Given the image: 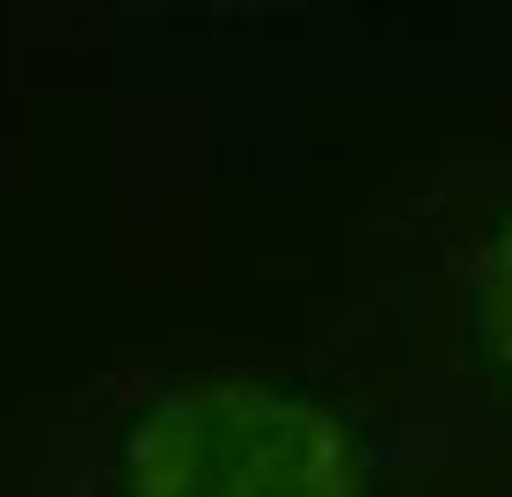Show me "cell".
Masks as SVG:
<instances>
[{
    "label": "cell",
    "mask_w": 512,
    "mask_h": 497,
    "mask_svg": "<svg viewBox=\"0 0 512 497\" xmlns=\"http://www.w3.org/2000/svg\"><path fill=\"white\" fill-rule=\"evenodd\" d=\"M352 432L256 381L154 402L125 439V497H359Z\"/></svg>",
    "instance_id": "obj_1"
},
{
    "label": "cell",
    "mask_w": 512,
    "mask_h": 497,
    "mask_svg": "<svg viewBox=\"0 0 512 497\" xmlns=\"http://www.w3.org/2000/svg\"><path fill=\"white\" fill-rule=\"evenodd\" d=\"M476 329H483V351L512 373V212L491 227V242L476 249Z\"/></svg>",
    "instance_id": "obj_2"
}]
</instances>
